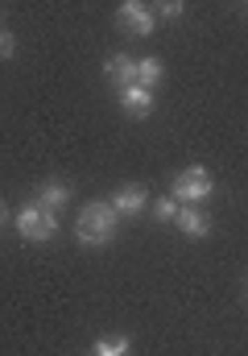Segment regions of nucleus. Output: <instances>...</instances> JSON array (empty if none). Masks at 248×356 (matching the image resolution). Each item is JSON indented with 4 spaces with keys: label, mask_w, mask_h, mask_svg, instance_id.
I'll list each match as a JSON object with an SVG mask.
<instances>
[{
    "label": "nucleus",
    "mask_w": 248,
    "mask_h": 356,
    "mask_svg": "<svg viewBox=\"0 0 248 356\" xmlns=\"http://www.w3.org/2000/svg\"><path fill=\"white\" fill-rule=\"evenodd\" d=\"M120 224L124 220L116 216V207L108 199H91L79 211V220H75V241L87 245V249H104V245H112V236L120 232Z\"/></svg>",
    "instance_id": "nucleus-1"
},
{
    "label": "nucleus",
    "mask_w": 248,
    "mask_h": 356,
    "mask_svg": "<svg viewBox=\"0 0 248 356\" xmlns=\"http://www.w3.org/2000/svg\"><path fill=\"white\" fill-rule=\"evenodd\" d=\"M17 232L25 236V241H33V245H46V241H54L58 236V211H50V207H42L38 199L33 203H25L21 211H17Z\"/></svg>",
    "instance_id": "nucleus-2"
},
{
    "label": "nucleus",
    "mask_w": 248,
    "mask_h": 356,
    "mask_svg": "<svg viewBox=\"0 0 248 356\" xmlns=\"http://www.w3.org/2000/svg\"><path fill=\"white\" fill-rule=\"evenodd\" d=\"M211 191H215V182L207 175V166H186L182 175L174 178V186H170V195L182 207H199L203 199H211Z\"/></svg>",
    "instance_id": "nucleus-3"
},
{
    "label": "nucleus",
    "mask_w": 248,
    "mask_h": 356,
    "mask_svg": "<svg viewBox=\"0 0 248 356\" xmlns=\"http://www.w3.org/2000/svg\"><path fill=\"white\" fill-rule=\"evenodd\" d=\"M116 21H120V29H124L129 38H149V33L158 29V13H154L149 4H141V0H124V4L116 8Z\"/></svg>",
    "instance_id": "nucleus-4"
},
{
    "label": "nucleus",
    "mask_w": 248,
    "mask_h": 356,
    "mask_svg": "<svg viewBox=\"0 0 248 356\" xmlns=\"http://www.w3.org/2000/svg\"><path fill=\"white\" fill-rule=\"evenodd\" d=\"M112 207H116V216L120 220H133V216H141L145 211V203H149V191L141 186V182H124L112 199H108Z\"/></svg>",
    "instance_id": "nucleus-5"
},
{
    "label": "nucleus",
    "mask_w": 248,
    "mask_h": 356,
    "mask_svg": "<svg viewBox=\"0 0 248 356\" xmlns=\"http://www.w3.org/2000/svg\"><path fill=\"white\" fill-rule=\"evenodd\" d=\"M104 75L116 83V91L129 88V83H137V58L133 54H108L104 58Z\"/></svg>",
    "instance_id": "nucleus-6"
},
{
    "label": "nucleus",
    "mask_w": 248,
    "mask_h": 356,
    "mask_svg": "<svg viewBox=\"0 0 248 356\" xmlns=\"http://www.w3.org/2000/svg\"><path fill=\"white\" fill-rule=\"evenodd\" d=\"M174 224H178V232H182L186 241H203V236L211 232V216H207V211H199V207H182Z\"/></svg>",
    "instance_id": "nucleus-7"
},
{
    "label": "nucleus",
    "mask_w": 248,
    "mask_h": 356,
    "mask_svg": "<svg viewBox=\"0 0 248 356\" xmlns=\"http://www.w3.org/2000/svg\"><path fill=\"white\" fill-rule=\"evenodd\" d=\"M154 91L141 88V83H129V88H120V108L129 112V116H149L154 112Z\"/></svg>",
    "instance_id": "nucleus-8"
},
{
    "label": "nucleus",
    "mask_w": 248,
    "mask_h": 356,
    "mask_svg": "<svg viewBox=\"0 0 248 356\" xmlns=\"http://www.w3.org/2000/svg\"><path fill=\"white\" fill-rule=\"evenodd\" d=\"M67 199H71V186H67V182H58V178H50V182H42V186H38V203H42V207H50V211H58Z\"/></svg>",
    "instance_id": "nucleus-9"
},
{
    "label": "nucleus",
    "mask_w": 248,
    "mask_h": 356,
    "mask_svg": "<svg viewBox=\"0 0 248 356\" xmlns=\"http://www.w3.org/2000/svg\"><path fill=\"white\" fill-rule=\"evenodd\" d=\"M162 79H165L162 58H137V83H141V88L158 91V88H162Z\"/></svg>",
    "instance_id": "nucleus-10"
},
{
    "label": "nucleus",
    "mask_w": 248,
    "mask_h": 356,
    "mask_svg": "<svg viewBox=\"0 0 248 356\" xmlns=\"http://www.w3.org/2000/svg\"><path fill=\"white\" fill-rule=\"evenodd\" d=\"M133 353V340L129 336H116V340H95V356H129Z\"/></svg>",
    "instance_id": "nucleus-11"
},
{
    "label": "nucleus",
    "mask_w": 248,
    "mask_h": 356,
    "mask_svg": "<svg viewBox=\"0 0 248 356\" xmlns=\"http://www.w3.org/2000/svg\"><path fill=\"white\" fill-rule=\"evenodd\" d=\"M178 211H182V203H178L174 195H170V199H158V203H154V216H158V220H165V224H174V220H178Z\"/></svg>",
    "instance_id": "nucleus-12"
},
{
    "label": "nucleus",
    "mask_w": 248,
    "mask_h": 356,
    "mask_svg": "<svg viewBox=\"0 0 248 356\" xmlns=\"http://www.w3.org/2000/svg\"><path fill=\"white\" fill-rule=\"evenodd\" d=\"M17 54V38L8 29H0V58H13Z\"/></svg>",
    "instance_id": "nucleus-13"
},
{
    "label": "nucleus",
    "mask_w": 248,
    "mask_h": 356,
    "mask_svg": "<svg viewBox=\"0 0 248 356\" xmlns=\"http://www.w3.org/2000/svg\"><path fill=\"white\" fill-rule=\"evenodd\" d=\"M182 13H186V8H182L178 0H165L162 8H158V17H165V21H174V17H182Z\"/></svg>",
    "instance_id": "nucleus-14"
},
{
    "label": "nucleus",
    "mask_w": 248,
    "mask_h": 356,
    "mask_svg": "<svg viewBox=\"0 0 248 356\" xmlns=\"http://www.w3.org/2000/svg\"><path fill=\"white\" fill-rule=\"evenodd\" d=\"M4 220H8V211H4V199H0V224H4Z\"/></svg>",
    "instance_id": "nucleus-15"
},
{
    "label": "nucleus",
    "mask_w": 248,
    "mask_h": 356,
    "mask_svg": "<svg viewBox=\"0 0 248 356\" xmlns=\"http://www.w3.org/2000/svg\"><path fill=\"white\" fill-rule=\"evenodd\" d=\"M0 17H4V8H0Z\"/></svg>",
    "instance_id": "nucleus-16"
}]
</instances>
